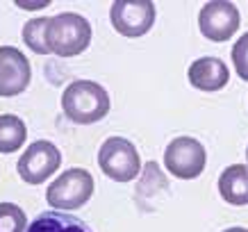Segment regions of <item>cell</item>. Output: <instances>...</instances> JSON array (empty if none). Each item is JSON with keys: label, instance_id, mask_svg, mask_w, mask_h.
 I'll return each instance as SVG.
<instances>
[{"label": "cell", "instance_id": "obj_6", "mask_svg": "<svg viewBox=\"0 0 248 232\" xmlns=\"http://www.w3.org/2000/svg\"><path fill=\"white\" fill-rule=\"evenodd\" d=\"M62 164V153L53 141L37 139L23 150L21 159L16 164V171L23 182L28 185H41L48 178H53Z\"/></svg>", "mask_w": 248, "mask_h": 232}, {"label": "cell", "instance_id": "obj_12", "mask_svg": "<svg viewBox=\"0 0 248 232\" xmlns=\"http://www.w3.org/2000/svg\"><path fill=\"white\" fill-rule=\"evenodd\" d=\"M25 232H91V228L82 218L71 217V214H60L57 210L41 212Z\"/></svg>", "mask_w": 248, "mask_h": 232}, {"label": "cell", "instance_id": "obj_16", "mask_svg": "<svg viewBox=\"0 0 248 232\" xmlns=\"http://www.w3.org/2000/svg\"><path fill=\"white\" fill-rule=\"evenodd\" d=\"M230 55H232V64L237 68V75L244 82H248V32L234 41Z\"/></svg>", "mask_w": 248, "mask_h": 232}, {"label": "cell", "instance_id": "obj_14", "mask_svg": "<svg viewBox=\"0 0 248 232\" xmlns=\"http://www.w3.org/2000/svg\"><path fill=\"white\" fill-rule=\"evenodd\" d=\"M48 18L50 16H39L30 18L23 25V41L37 55H48V46H46V28H48Z\"/></svg>", "mask_w": 248, "mask_h": 232}, {"label": "cell", "instance_id": "obj_19", "mask_svg": "<svg viewBox=\"0 0 248 232\" xmlns=\"http://www.w3.org/2000/svg\"><path fill=\"white\" fill-rule=\"evenodd\" d=\"M246 159H248V148H246ZM246 166H248V164H246Z\"/></svg>", "mask_w": 248, "mask_h": 232}, {"label": "cell", "instance_id": "obj_3", "mask_svg": "<svg viewBox=\"0 0 248 232\" xmlns=\"http://www.w3.org/2000/svg\"><path fill=\"white\" fill-rule=\"evenodd\" d=\"M93 175L87 169H68L48 185L46 201L57 212L80 210L93 196Z\"/></svg>", "mask_w": 248, "mask_h": 232}, {"label": "cell", "instance_id": "obj_18", "mask_svg": "<svg viewBox=\"0 0 248 232\" xmlns=\"http://www.w3.org/2000/svg\"><path fill=\"white\" fill-rule=\"evenodd\" d=\"M223 232H248V228H239V225H234V228H228Z\"/></svg>", "mask_w": 248, "mask_h": 232}, {"label": "cell", "instance_id": "obj_11", "mask_svg": "<svg viewBox=\"0 0 248 232\" xmlns=\"http://www.w3.org/2000/svg\"><path fill=\"white\" fill-rule=\"evenodd\" d=\"M218 194L228 205H248V166L232 164L218 178Z\"/></svg>", "mask_w": 248, "mask_h": 232}, {"label": "cell", "instance_id": "obj_15", "mask_svg": "<svg viewBox=\"0 0 248 232\" xmlns=\"http://www.w3.org/2000/svg\"><path fill=\"white\" fill-rule=\"evenodd\" d=\"M28 217L16 202H0V232H25Z\"/></svg>", "mask_w": 248, "mask_h": 232}, {"label": "cell", "instance_id": "obj_2", "mask_svg": "<svg viewBox=\"0 0 248 232\" xmlns=\"http://www.w3.org/2000/svg\"><path fill=\"white\" fill-rule=\"evenodd\" d=\"M91 44V23L82 14L62 12L48 18L46 28V46L48 53L57 57H76L84 53Z\"/></svg>", "mask_w": 248, "mask_h": 232}, {"label": "cell", "instance_id": "obj_17", "mask_svg": "<svg viewBox=\"0 0 248 232\" xmlns=\"http://www.w3.org/2000/svg\"><path fill=\"white\" fill-rule=\"evenodd\" d=\"M48 2H39V5H28V2H18V7L21 9H39V7H46Z\"/></svg>", "mask_w": 248, "mask_h": 232}, {"label": "cell", "instance_id": "obj_10", "mask_svg": "<svg viewBox=\"0 0 248 232\" xmlns=\"http://www.w3.org/2000/svg\"><path fill=\"white\" fill-rule=\"evenodd\" d=\"M187 77L194 89L212 93V91L226 87L230 80V71H228L226 62L218 60V57H201L189 66Z\"/></svg>", "mask_w": 248, "mask_h": 232}, {"label": "cell", "instance_id": "obj_1", "mask_svg": "<svg viewBox=\"0 0 248 232\" xmlns=\"http://www.w3.org/2000/svg\"><path fill=\"white\" fill-rule=\"evenodd\" d=\"M109 93L93 80H76L62 93V109L68 121L78 125H91L109 114Z\"/></svg>", "mask_w": 248, "mask_h": 232}, {"label": "cell", "instance_id": "obj_8", "mask_svg": "<svg viewBox=\"0 0 248 232\" xmlns=\"http://www.w3.org/2000/svg\"><path fill=\"white\" fill-rule=\"evenodd\" d=\"M239 9L234 2H228V0L207 2L198 14V28L203 32V37L210 39V41H217V44L232 39L234 32L239 30Z\"/></svg>", "mask_w": 248, "mask_h": 232}, {"label": "cell", "instance_id": "obj_13", "mask_svg": "<svg viewBox=\"0 0 248 232\" xmlns=\"http://www.w3.org/2000/svg\"><path fill=\"white\" fill-rule=\"evenodd\" d=\"M28 139V127L16 114H0V153H16Z\"/></svg>", "mask_w": 248, "mask_h": 232}, {"label": "cell", "instance_id": "obj_9", "mask_svg": "<svg viewBox=\"0 0 248 232\" xmlns=\"http://www.w3.org/2000/svg\"><path fill=\"white\" fill-rule=\"evenodd\" d=\"M32 77L28 57L14 46H0V96L12 98L28 89Z\"/></svg>", "mask_w": 248, "mask_h": 232}, {"label": "cell", "instance_id": "obj_7", "mask_svg": "<svg viewBox=\"0 0 248 232\" xmlns=\"http://www.w3.org/2000/svg\"><path fill=\"white\" fill-rule=\"evenodd\" d=\"M155 5L151 0H119L109 9V21L112 28L119 32L121 37L137 39L151 32L155 25Z\"/></svg>", "mask_w": 248, "mask_h": 232}, {"label": "cell", "instance_id": "obj_4", "mask_svg": "<svg viewBox=\"0 0 248 232\" xmlns=\"http://www.w3.org/2000/svg\"><path fill=\"white\" fill-rule=\"evenodd\" d=\"M98 166L114 182H130L141 171V159L135 143L125 137H109L98 150Z\"/></svg>", "mask_w": 248, "mask_h": 232}, {"label": "cell", "instance_id": "obj_5", "mask_svg": "<svg viewBox=\"0 0 248 232\" xmlns=\"http://www.w3.org/2000/svg\"><path fill=\"white\" fill-rule=\"evenodd\" d=\"M207 153L194 137H175L164 148V166L173 178L194 180L205 171Z\"/></svg>", "mask_w": 248, "mask_h": 232}]
</instances>
